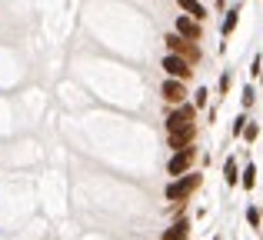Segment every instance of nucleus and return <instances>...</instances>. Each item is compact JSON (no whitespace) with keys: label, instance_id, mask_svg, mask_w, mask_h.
I'll return each instance as SVG.
<instances>
[{"label":"nucleus","instance_id":"17","mask_svg":"<svg viewBox=\"0 0 263 240\" xmlns=\"http://www.w3.org/2000/svg\"><path fill=\"white\" fill-rule=\"evenodd\" d=\"M230 84H233V73H230V70H223V73H220V84H217V94H220V97L230 90Z\"/></svg>","mask_w":263,"mask_h":240},{"label":"nucleus","instance_id":"5","mask_svg":"<svg viewBox=\"0 0 263 240\" xmlns=\"http://www.w3.org/2000/svg\"><path fill=\"white\" fill-rule=\"evenodd\" d=\"M160 67L167 70V77L183 80V84H190V77H193V64H190V60H183V57H177V53H167Z\"/></svg>","mask_w":263,"mask_h":240},{"label":"nucleus","instance_id":"3","mask_svg":"<svg viewBox=\"0 0 263 240\" xmlns=\"http://www.w3.org/2000/svg\"><path fill=\"white\" fill-rule=\"evenodd\" d=\"M167 134H174V130L180 127H186V123H197V107L186 100V104H180V107H170V114H167Z\"/></svg>","mask_w":263,"mask_h":240},{"label":"nucleus","instance_id":"1","mask_svg":"<svg viewBox=\"0 0 263 240\" xmlns=\"http://www.w3.org/2000/svg\"><path fill=\"white\" fill-rule=\"evenodd\" d=\"M200 183H203V174H197V170H190V174L177 177V180L167 183V190H163V197H167L170 204H186L193 194L200 190Z\"/></svg>","mask_w":263,"mask_h":240},{"label":"nucleus","instance_id":"22","mask_svg":"<svg viewBox=\"0 0 263 240\" xmlns=\"http://www.w3.org/2000/svg\"><path fill=\"white\" fill-rule=\"evenodd\" d=\"M213 240H223V237H213Z\"/></svg>","mask_w":263,"mask_h":240},{"label":"nucleus","instance_id":"16","mask_svg":"<svg viewBox=\"0 0 263 240\" xmlns=\"http://www.w3.org/2000/svg\"><path fill=\"white\" fill-rule=\"evenodd\" d=\"M240 104H243V110H250V107L257 104V90H253V87H243V97H240Z\"/></svg>","mask_w":263,"mask_h":240},{"label":"nucleus","instance_id":"2","mask_svg":"<svg viewBox=\"0 0 263 240\" xmlns=\"http://www.w3.org/2000/svg\"><path fill=\"white\" fill-rule=\"evenodd\" d=\"M163 44H167V53H177V57H183V60H190L193 67L203 60V50H200V44H190V40H183L177 30H170L167 37H163Z\"/></svg>","mask_w":263,"mask_h":240},{"label":"nucleus","instance_id":"20","mask_svg":"<svg viewBox=\"0 0 263 240\" xmlns=\"http://www.w3.org/2000/svg\"><path fill=\"white\" fill-rule=\"evenodd\" d=\"M260 73H263V57H253V60H250V77L260 80Z\"/></svg>","mask_w":263,"mask_h":240},{"label":"nucleus","instance_id":"11","mask_svg":"<svg viewBox=\"0 0 263 240\" xmlns=\"http://www.w3.org/2000/svg\"><path fill=\"white\" fill-rule=\"evenodd\" d=\"M240 10H243V7H240V4H233L230 10L223 13V24H220V33H223V37H230V33L237 30V24H240Z\"/></svg>","mask_w":263,"mask_h":240},{"label":"nucleus","instance_id":"14","mask_svg":"<svg viewBox=\"0 0 263 240\" xmlns=\"http://www.w3.org/2000/svg\"><path fill=\"white\" fill-rule=\"evenodd\" d=\"M247 123H250V120H247V114H240V117H237V120H233V123H230V134H233V137H243V130H247Z\"/></svg>","mask_w":263,"mask_h":240},{"label":"nucleus","instance_id":"13","mask_svg":"<svg viewBox=\"0 0 263 240\" xmlns=\"http://www.w3.org/2000/svg\"><path fill=\"white\" fill-rule=\"evenodd\" d=\"M240 187H243V190L257 187V163H247V167H243V174H240Z\"/></svg>","mask_w":263,"mask_h":240},{"label":"nucleus","instance_id":"10","mask_svg":"<svg viewBox=\"0 0 263 240\" xmlns=\"http://www.w3.org/2000/svg\"><path fill=\"white\" fill-rule=\"evenodd\" d=\"M190 237V220L186 217H177L167 230H163V240H186Z\"/></svg>","mask_w":263,"mask_h":240},{"label":"nucleus","instance_id":"8","mask_svg":"<svg viewBox=\"0 0 263 240\" xmlns=\"http://www.w3.org/2000/svg\"><path fill=\"white\" fill-rule=\"evenodd\" d=\"M193 140H197V123H186V127H180L174 130V134H167V143H170V150H186V147H193Z\"/></svg>","mask_w":263,"mask_h":240},{"label":"nucleus","instance_id":"18","mask_svg":"<svg viewBox=\"0 0 263 240\" xmlns=\"http://www.w3.org/2000/svg\"><path fill=\"white\" fill-rule=\"evenodd\" d=\"M257 137H260V123H253V120H250V123H247V130H243V140H247V143H253Z\"/></svg>","mask_w":263,"mask_h":240},{"label":"nucleus","instance_id":"9","mask_svg":"<svg viewBox=\"0 0 263 240\" xmlns=\"http://www.w3.org/2000/svg\"><path fill=\"white\" fill-rule=\"evenodd\" d=\"M177 7H180V13L200 20V24L206 20V4H203V0H177Z\"/></svg>","mask_w":263,"mask_h":240},{"label":"nucleus","instance_id":"12","mask_svg":"<svg viewBox=\"0 0 263 240\" xmlns=\"http://www.w3.org/2000/svg\"><path fill=\"white\" fill-rule=\"evenodd\" d=\"M240 163L233 160V157H227V163H223V180H227V187H240Z\"/></svg>","mask_w":263,"mask_h":240},{"label":"nucleus","instance_id":"4","mask_svg":"<svg viewBox=\"0 0 263 240\" xmlns=\"http://www.w3.org/2000/svg\"><path fill=\"white\" fill-rule=\"evenodd\" d=\"M193 160H197V147H186V150H177L174 157L167 160V174L174 177H183V174H190L193 170Z\"/></svg>","mask_w":263,"mask_h":240},{"label":"nucleus","instance_id":"15","mask_svg":"<svg viewBox=\"0 0 263 240\" xmlns=\"http://www.w3.org/2000/svg\"><path fill=\"white\" fill-rule=\"evenodd\" d=\"M206 100H210V90H206V87H200V90L193 94V107H197V110H203Z\"/></svg>","mask_w":263,"mask_h":240},{"label":"nucleus","instance_id":"21","mask_svg":"<svg viewBox=\"0 0 263 240\" xmlns=\"http://www.w3.org/2000/svg\"><path fill=\"white\" fill-rule=\"evenodd\" d=\"M260 84H263V73H260Z\"/></svg>","mask_w":263,"mask_h":240},{"label":"nucleus","instance_id":"6","mask_svg":"<svg viewBox=\"0 0 263 240\" xmlns=\"http://www.w3.org/2000/svg\"><path fill=\"white\" fill-rule=\"evenodd\" d=\"M160 97L167 100L170 107H180V104H186L190 90H186V84H183V80H174V77H167V80L160 84Z\"/></svg>","mask_w":263,"mask_h":240},{"label":"nucleus","instance_id":"19","mask_svg":"<svg viewBox=\"0 0 263 240\" xmlns=\"http://www.w3.org/2000/svg\"><path fill=\"white\" fill-rule=\"evenodd\" d=\"M247 224H250V227H260V224H263V214L257 207H247Z\"/></svg>","mask_w":263,"mask_h":240},{"label":"nucleus","instance_id":"7","mask_svg":"<svg viewBox=\"0 0 263 240\" xmlns=\"http://www.w3.org/2000/svg\"><path fill=\"white\" fill-rule=\"evenodd\" d=\"M174 30L183 40H190V44H200V40H203V24H200V20H193V17H186V13H180V17H177Z\"/></svg>","mask_w":263,"mask_h":240}]
</instances>
